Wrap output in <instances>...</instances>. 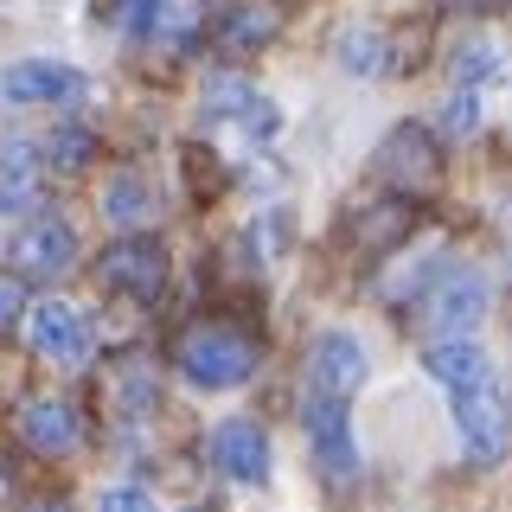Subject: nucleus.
Masks as SVG:
<instances>
[{"label": "nucleus", "mask_w": 512, "mask_h": 512, "mask_svg": "<svg viewBox=\"0 0 512 512\" xmlns=\"http://www.w3.org/2000/svg\"><path fill=\"white\" fill-rule=\"evenodd\" d=\"M180 372L199 384V391H231L256 372V346L237 327H192L180 340Z\"/></svg>", "instance_id": "nucleus-1"}, {"label": "nucleus", "mask_w": 512, "mask_h": 512, "mask_svg": "<svg viewBox=\"0 0 512 512\" xmlns=\"http://www.w3.org/2000/svg\"><path fill=\"white\" fill-rule=\"evenodd\" d=\"M455 429H461V442H468V455L480 461V468H493V461L506 455V442H512V397H506V384L493 372L480 384H468V391H455Z\"/></svg>", "instance_id": "nucleus-2"}, {"label": "nucleus", "mask_w": 512, "mask_h": 512, "mask_svg": "<svg viewBox=\"0 0 512 512\" xmlns=\"http://www.w3.org/2000/svg\"><path fill=\"white\" fill-rule=\"evenodd\" d=\"M480 314H487V282H480L474 269H448L436 282V295L423 301V327L436 333V340H474Z\"/></svg>", "instance_id": "nucleus-3"}, {"label": "nucleus", "mask_w": 512, "mask_h": 512, "mask_svg": "<svg viewBox=\"0 0 512 512\" xmlns=\"http://www.w3.org/2000/svg\"><path fill=\"white\" fill-rule=\"evenodd\" d=\"M378 173H384L391 186H404V192H423V186H436V173H442L436 135H429L423 122H397L391 135L378 141Z\"/></svg>", "instance_id": "nucleus-4"}, {"label": "nucleus", "mask_w": 512, "mask_h": 512, "mask_svg": "<svg viewBox=\"0 0 512 512\" xmlns=\"http://www.w3.org/2000/svg\"><path fill=\"white\" fill-rule=\"evenodd\" d=\"M167 244H154V237H122V244L103 250V282L116 288V295H135V301H154L160 288H167Z\"/></svg>", "instance_id": "nucleus-5"}, {"label": "nucleus", "mask_w": 512, "mask_h": 512, "mask_svg": "<svg viewBox=\"0 0 512 512\" xmlns=\"http://www.w3.org/2000/svg\"><path fill=\"white\" fill-rule=\"evenodd\" d=\"M308 442H314V461L327 480H352L359 474V448H352V423H346V397H320L308 404Z\"/></svg>", "instance_id": "nucleus-6"}, {"label": "nucleus", "mask_w": 512, "mask_h": 512, "mask_svg": "<svg viewBox=\"0 0 512 512\" xmlns=\"http://www.w3.org/2000/svg\"><path fill=\"white\" fill-rule=\"evenodd\" d=\"M212 461H218V474L244 480V487H263L269 480V436L250 416H231V423L212 429Z\"/></svg>", "instance_id": "nucleus-7"}, {"label": "nucleus", "mask_w": 512, "mask_h": 512, "mask_svg": "<svg viewBox=\"0 0 512 512\" xmlns=\"http://www.w3.org/2000/svg\"><path fill=\"white\" fill-rule=\"evenodd\" d=\"M32 346L52 365H84L90 359V320L71 301H45V308H32Z\"/></svg>", "instance_id": "nucleus-8"}, {"label": "nucleus", "mask_w": 512, "mask_h": 512, "mask_svg": "<svg viewBox=\"0 0 512 512\" xmlns=\"http://www.w3.org/2000/svg\"><path fill=\"white\" fill-rule=\"evenodd\" d=\"M308 378L320 397H352L365 384V346L352 333H320L308 352Z\"/></svg>", "instance_id": "nucleus-9"}, {"label": "nucleus", "mask_w": 512, "mask_h": 512, "mask_svg": "<svg viewBox=\"0 0 512 512\" xmlns=\"http://www.w3.org/2000/svg\"><path fill=\"white\" fill-rule=\"evenodd\" d=\"M77 90H84V77L58 58H20V64L0 71V96H7V103H64V96H77Z\"/></svg>", "instance_id": "nucleus-10"}, {"label": "nucleus", "mask_w": 512, "mask_h": 512, "mask_svg": "<svg viewBox=\"0 0 512 512\" xmlns=\"http://www.w3.org/2000/svg\"><path fill=\"white\" fill-rule=\"evenodd\" d=\"M13 269L20 276H58V269H71V256H77V231L64 218H39V224H26L20 237H13Z\"/></svg>", "instance_id": "nucleus-11"}, {"label": "nucleus", "mask_w": 512, "mask_h": 512, "mask_svg": "<svg viewBox=\"0 0 512 512\" xmlns=\"http://www.w3.org/2000/svg\"><path fill=\"white\" fill-rule=\"evenodd\" d=\"M20 436L39 448V455H64V448H77V410L71 404H58V397H39V404H26L20 416Z\"/></svg>", "instance_id": "nucleus-12"}, {"label": "nucleus", "mask_w": 512, "mask_h": 512, "mask_svg": "<svg viewBox=\"0 0 512 512\" xmlns=\"http://www.w3.org/2000/svg\"><path fill=\"white\" fill-rule=\"evenodd\" d=\"M423 372L436 384H448V391H468V384L487 378V352H480L474 340H436L423 352Z\"/></svg>", "instance_id": "nucleus-13"}, {"label": "nucleus", "mask_w": 512, "mask_h": 512, "mask_svg": "<svg viewBox=\"0 0 512 512\" xmlns=\"http://www.w3.org/2000/svg\"><path fill=\"white\" fill-rule=\"evenodd\" d=\"M410 224H416V218H410L404 199H378V205H365V212L352 218V244L372 250V256H384L391 244H404V237H410Z\"/></svg>", "instance_id": "nucleus-14"}, {"label": "nucleus", "mask_w": 512, "mask_h": 512, "mask_svg": "<svg viewBox=\"0 0 512 512\" xmlns=\"http://www.w3.org/2000/svg\"><path fill=\"white\" fill-rule=\"evenodd\" d=\"M333 58H340V71H352V77H378L384 64H391V45H384V32H372V26H346L340 45H333Z\"/></svg>", "instance_id": "nucleus-15"}, {"label": "nucleus", "mask_w": 512, "mask_h": 512, "mask_svg": "<svg viewBox=\"0 0 512 512\" xmlns=\"http://www.w3.org/2000/svg\"><path fill=\"white\" fill-rule=\"evenodd\" d=\"M32 148H7L0 154V212H13V205H26L32 199Z\"/></svg>", "instance_id": "nucleus-16"}, {"label": "nucleus", "mask_w": 512, "mask_h": 512, "mask_svg": "<svg viewBox=\"0 0 512 512\" xmlns=\"http://www.w3.org/2000/svg\"><path fill=\"white\" fill-rule=\"evenodd\" d=\"M493 71H500V45H493V39H474V45H461V52H455V77H461V84H487V77Z\"/></svg>", "instance_id": "nucleus-17"}, {"label": "nucleus", "mask_w": 512, "mask_h": 512, "mask_svg": "<svg viewBox=\"0 0 512 512\" xmlns=\"http://www.w3.org/2000/svg\"><path fill=\"white\" fill-rule=\"evenodd\" d=\"M269 32H276V20H269V13H256V7H237L231 20H224V45H237V52H250V45H263Z\"/></svg>", "instance_id": "nucleus-18"}, {"label": "nucleus", "mask_w": 512, "mask_h": 512, "mask_svg": "<svg viewBox=\"0 0 512 512\" xmlns=\"http://www.w3.org/2000/svg\"><path fill=\"white\" fill-rule=\"evenodd\" d=\"M103 212H109V218H122V224H128V218H141V212H148V192H141V180H128V173H122V180L103 192Z\"/></svg>", "instance_id": "nucleus-19"}, {"label": "nucleus", "mask_w": 512, "mask_h": 512, "mask_svg": "<svg viewBox=\"0 0 512 512\" xmlns=\"http://www.w3.org/2000/svg\"><path fill=\"white\" fill-rule=\"evenodd\" d=\"M442 128H448V135H474V128H480V96H474L468 84H461L455 96H448V109H442Z\"/></svg>", "instance_id": "nucleus-20"}, {"label": "nucleus", "mask_w": 512, "mask_h": 512, "mask_svg": "<svg viewBox=\"0 0 512 512\" xmlns=\"http://www.w3.org/2000/svg\"><path fill=\"white\" fill-rule=\"evenodd\" d=\"M52 160H58V167H84V160H90V135H84V128H58V135H52Z\"/></svg>", "instance_id": "nucleus-21"}, {"label": "nucleus", "mask_w": 512, "mask_h": 512, "mask_svg": "<svg viewBox=\"0 0 512 512\" xmlns=\"http://www.w3.org/2000/svg\"><path fill=\"white\" fill-rule=\"evenodd\" d=\"M154 13H167V0H116V20H122L128 32H148Z\"/></svg>", "instance_id": "nucleus-22"}, {"label": "nucleus", "mask_w": 512, "mask_h": 512, "mask_svg": "<svg viewBox=\"0 0 512 512\" xmlns=\"http://www.w3.org/2000/svg\"><path fill=\"white\" fill-rule=\"evenodd\" d=\"M103 512H160L148 487H109L103 493Z\"/></svg>", "instance_id": "nucleus-23"}, {"label": "nucleus", "mask_w": 512, "mask_h": 512, "mask_svg": "<svg viewBox=\"0 0 512 512\" xmlns=\"http://www.w3.org/2000/svg\"><path fill=\"white\" fill-rule=\"evenodd\" d=\"M20 308H26L20 276H0V327H13V320H20Z\"/></svg>", "instance_id": "nucleus-24"}, {"label": "nucleus", "mask_w": 512, "mask_h": 512, "mask_svg": "<svg viewBox=\"0 0 512 512\" xmlns=\"http://www.w3.org/2000/svg\"><path fill=\"white\" fill-rule=\"evenodd\" d=\"M32 512H64V506H32Z\"/></svg>", "instance_id": "nucleus-25"}, {"label": "nucleus", "mask_w": 512, "mask_h": 512, "mask_svg": "<svg viewBox=\"0 0 512 512\" xmlns=\"http://www.w3.org/2000/svg\"><path fill=\"white\" fill-rule=\"evenodd\" d=\"M0 493H7V474H0Z\"/></svg>", "instance_id": "nucleus-26"}]
</instances>
